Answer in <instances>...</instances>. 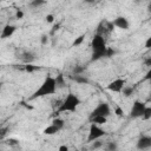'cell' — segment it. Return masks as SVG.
Segmentation results:
<instances>
[{"instance_id": "cell-7", "label": "cell", "mask_w": 151, "mask_h": 151, "mask_svg": "<svg viewBox=\"0 0 151 151\" xmlns=\"http://www.w3.org/2000/svg\"><path fill=\"white\" fill-rule=\"evenodd\" d=\"M125 84H126V80L123 79V78H117L114 80H112L111 83L107 84L106 88L111 92H122L123 88L125 87Z\"/></svg>"}, {"instance_id": "cell-26", "label": "cell", "mask_w": 151, "mask_h": 151, "mask_svg": "<svg viewBox=\"0 0 151 151\" xmlns=\"http://www.w3.org/2000/svg\"><path fill=\"white\" fill-rule=\"evenodd\" d=\"M45 20H46V22H48V24H53V22H54V15H53V14H47V15L45 17Z\"/></svg>"}, {"instance_id": "cell-23", "label": "cell", "mask_w": 151, "mask_h": 151, "mask_svg": "<svg viewBox=\"0 0 151 151\" xmlns=\"http://www.w3.org/2000/svg\"><path fill=\"white\" fill-rule=\"evenodd\" d=\"M142 119H143V120H149V119H151V107H146V110H145V112H144Z\"/></svg>"}, {"instance_id": "cell-3", "label": "cell", "mask_w": 151, "mask_h": 151, "mask_svg": "<svg viewBox=\"0 0 151 151\" xmlns=\"http://www.w3.org/2000/svg\"><path fill=\"white\" fill-rule=\"evenodd\" d=\"M80 99L77 94L68 92L66 94V97L64 98V100L59 104L58 110L55 113H64V112H74L77 110V107L80 105Z\"/></svg>"}, {"instance_id": "cell-1", "label": "cell", "mask_w": 151, "mask_h": 151, "mask_svg": "<svg viewBox=\"0 0 151 151\" xmlns=\"http://www.w3.org/2000/svg\"><path fill=\"white\" fill-rule=\"evenodd\" d=\"M91 48H92L91 61H97L101 58H110L116 53L113 51V48L106 46L105 37H103L100 34L93 35V38L91 40Z\"/></svg>"}, {"instance_id": "cell-4", "label": "cell", "mask_w": 151, "mask_h": 151, "mask_svg": "<svg viewBox=\"0 0 151 151\" xmlns=\"http://www.w3.org/2000/svg\"><path fill=\"white\" fill-rule=\"evenodd\" d=\"M111 114V107H110V104L106 103V101H100L91 112L88 119H92L94 117H109Z\"/></svg>"}, {"instance_id": "cell-34", "label": "cell", "mask_w": 151, "mask_h": 151, "mask_svg": "<svg viewBox=\"0 0 151 151\" xmlns=\"http://www.w3.org/2000/svg\"><path fill=\"white\" fill-rule=\"evenodd\" d=\"M70 149H68V146L67 145H60L59 147H58V151H68Z\"/></svg>"}, {"instance_id": "cell-30", "label": "cell", "mask_w": 151, "mask_h": 151, "mask_svg": "<svg viewBox=\"0 0 151 151\" xmlns=\"http://www.w3.org/2000/svg\"><path fill=\"white\" fill-rule=\"evenodd\" d=\"M40 40H41V44H42V45H46V44L48 42V38H47V35H46V34H42Z\"/></svg>"}, {"instance_id": "cell-35", "label": "cell", "mask_w": 151, "mask_h": 151, "mask_svg": "<svg viewBox=\"0 0 151 151\" xmlns=\"http://www.w3.org/2000/svg\"><path fill=\"white\" fill-rule=\"evenodd\" d=\"M147 9H149V12L151 13V2H150V4L147 5Z\"/></svg>"}, {"instance_id": "cell-20", "label": "cell", "mask_w": 151, "mask_h": 151, "mask_svg": "<svg viewBox=\"0 0 151 151\" xmlns=\"http://www.w3.org/2000/svg\"><path fill=\"white\" fill-rule=\"evenodd\" d=\"M52 124H53V125H55L57 127H59L60 130L64 127V120H63V119H60V118H54V119L52 120Z\"/></svg>"}, {"instance_id": "cell-37", "label": "cell", "mask_w": 151, "mask_h": 151, "mask_svg": "<svg viewBox=\"0 0 151 151\" xmlns=\"http://www.w3.org/2000/svg\"><path fill=\"white\" fill-rule=\"evenodd\" d=\"M76 151H79V150H76Z\"/></svg>"}, {"instance_id": "cell-17", "label": "cell", "mask_w": 151, "mask_h": 151, "mask_svg": "<svg viewBox=\"0 0 151 151\" xmlns=\"http://www.w3.org/2000/svg\"><path fill=\"white\" fill-rule=\"evenodd\" d=\"M133 92H134V86H129V85H125V87L123 88V91H122V93H123V96L124 97H130L131 94H133Z\"/></svg>"}, {"instance_id": "cell-22", "label": "cell", "mask_w": 151, "mask_h": 151, "mask_svg": "<svg viewBox=\"0 0 151 151\" xmlns=\"http://www.w3.org/2000/svg\"><path fill=\"white\" fill-rule=\"evenodd\" d=\"M6 144L8 146H17V145H19V140L15 139V138H8L6 140Z\"/></svg>"}, {"instance_id": "cell-12", "label": "cell", "mask_w": 151, "mask_h": 151, "mask_svg": "<svg viewBox=\"0 0 151 151\" xmlns=\"http://www.w3.org/2000/svg\"><path fill=\"white\" fill-rule=\"evenodd\" d=\"M59 131H60V129H59V127H57L55 125L51 124V125H48L47 127H45V129H44L42 133H44V134H46V136H53V134H55V133H57V132H59Z\"/></svg>"}, {"instance_id": "cell-5", "label": "cell", "mask_w": 151, "mask_h": 151, "mask_svg": "<svg viewBox=\"0 0 151 151\" xmlns=\"http://www.w3.org/2000/svg\"><path fill=\"white\" fill-rule=\"evenodd\" d=\"M104 136H106V131L104 129H101L99 125L91 123L90 129H88V136H87V142L86 143H93L94 140H98Z\"/></svg>"}, {"instance_id": "cell-32", "label": "cell", "mask_w": 151, "mask_h": 151, "mask_svg": "<svg viewBox=\"0 0 151 151\" xmlns=\"http://www.w3.org/2000/svg\"><path fill=\"white\" fill-rule=\"evenodd\" d=\"M144 80H151V67L149 68V71L146 72L145 77H144Z\"/></svg>"}, {"instance_id": "cell-2", "label": "cell", "mask_w": 151, "mask_h": 151, "mask_svg": "<svg viewBox=\"0 0 151 151\" xmlns=\"http://www.w3.org/2000/svg\"><path fill=\"white\" fill-rule=\"evenodd\" d=\"M58 85H57V80L54 77L52 76H47L44 81L41 83V85L33 92V94L29 97V99H37V98H41V97H46V96H52L57 92Z\"/></svg>"}, {"instance_id": "cell-28", "label": "cell", "mask_w": 151, "mask_h": 151, "mask_svg": "<svg viewBox=\"0 0 151 151\" xmlns=\"http://www.w3.org/2000/svg\"><path fill=\"white\" fill-rule=\"evenodd\" d=\"M85 70V67H79V66H76L73 68V74H80L83 71Z\"/></svg>"}, {"instance_id": "cell-29", "label": "cell", "mask_w": 151, "mask_h": 151, "mask_svg": "<svg viewBox=\"0 0 151 151\" xmlns=\"http://www.w3.org/2000/svg\"><path fill=\"white\" fill-rule=\"evenodd\" d=\"M15 18H17V19H22V18H24V12H22L21 9H18L17 13H15Z\"/></svg>"}, {"instance_id": "cell-31", "label": "cell", "mask_w": 151, "mask_h": 151, "mask_svg": "<svg viewBox=\"0 0 151 151\" xmlns=\"http://www.w3.org/2000/svg\"><path fill=\"white\" fill-rule=\"evenodd\" d=\"M144 46H145V48H151V37H149V38L145 40Z\"/></svg>"}, {"instance_id": "cell-16", "label": "cell", "mask_w": 151, "mask_h": 151, "mask_svg": "<svg viewBox=\"0 0 151 151\" xmlns=\"http://www.w3.org/2000/svg\"><path fill=\"white\" fill-rule=\"evenodd\" d=\"M91 123H93V124H97V125H104L106 122H107V118L106 117H94V118H92V119H88Z\"/></svg>"}, {"instance_id": "cell-13", "label": "cell", "mask_w": 151, "mask_h": 151, "mask_svg": "<svg viewBox=\"0 0 151 151\" xmlns=\"http://www.w3.org/2000/svg\"><path fill=\"white\" fill-rule=\"evenodd\" d=\"M72 79H73L77 84H88V83H90L88 78H86L85 76H81V74H73V76H72Z\"/></svg>"}, {"instance_id": "cell-25", "label": "cell", "mask_w": 151, "mask_h": 151, "mask_svg": "<svg viewBox=\"0 0 151 151\" xmlns=\"http://www.w3.org/2000/svg\"><path fill=\"white\" fill-rule=\"evenodd\" d=\"M114 113H116L117 117H123V116H124V110H123L122 107H119V106H116Z\"/></svg>"}, {"instance_id": "cell-36", "label": "cell", "mask_w": 151, "mask_h": 151, "mask_svg": "<svg viewBox=\"0 0 151 151\" xmlns=\"http://www.w3.org/2000/svg\"><path fill=\"white\" fill-rule=\"evenodd\" d=\"M149 83H150V85H151V80H149Z\"/></svg>"}, {"instance_id": "cell-19", "label": "cell", "mask_w": 151, "mask_h": 151, "mask_svg": "<svg viewBox=\"0 0 151 151\" xmlns=\"http://www.w3.org/2000/svg\"><path fill=\"white\" fill-rule=\"evenodd\" d=\"M84 40H85V34H80L79 37H77V38L74 39V41L72 42V46H79V45L83 44Z\"/></svg>"}, {"instance_id": "cell-8", "label": "cell", "mask_w": 151, "mask_h": 151, "mask_svg": "<svg viewBox=\"0 0 151 151\" xmlns=\"http://www.w3.org/2000/svg\"><path fill=\"white\" fill-rule=\"evenodd\" d=\"M113 24H112V21H107V20H103L99 25H98V27H97V32H96V34H100V35H103V37H105L106 34H109V33H111L112 31H113Z\"/></svg>"}, {"instance_id": "cell-33", "label": "cell", "mask_w": 151, "mask_h": 151, "mask_svg": "<svg viewBox=\"0 0 151 151\" xmlns=\"http://www.w3.org/2000/svg\"><path fill=\"white\" fill-rule=\"evenodd\" d=\"M144 64H145V66H149V67H151V57H149V58L144 59Z\"/></svg>"}, {"instance_id": "cell-10", "label": "cell", "mask_w": 151, "mask_h": 151, "mask_svg": "<svg viewBox=\"0 0 151 151\" xmlns=\"http://www.w3.org/2000/svg\"><path fill=\"white\" fill-rule=\"evenodd\" d=\"M112 24H113L114 27L120 28V29H124V31H126V29L130 28V22H129V20H127L125 17H123V15H119V17L114 18V19L112 20Z\"/></svg>"}, {"instance_id": "cell-24", "label": "cell", "mask_w": 151, "mask_h": 151, "mask_svg": "<svg viewBox=\"0 0 151 151\" xmlns=\"http://www.w3.org/2000/svg\"><path fill=\"white\" fill-rule=\"evenodd\" d=\"M55 80H57V85H58V86H64V85H65L64 76H63V74H58L57 78H55Z\"/></svg>"}, {"instance_id": "cell-21", "label": "cell", "mask_w": 151, "mask_h": 151, "mask_svg": "<svg viewBox=\"0 0 151 151\" xmlns=\"http://www.w3.org/2000/svg\"><path fill=\"white\" fill-rule=\"evenodd\" d=\"M104 142H101L100 139H98V140H94L93 143H92V149L93 150H98V149H100V147H103L104 146Z\"/></svg>"}, {"instance_id": "cell-18", "label": "cell", "mask_w": 151, "mask_h": 151, "mask_svg": "<svg viewBox=\"0 0 151 151\" xmlns=\"http://www.w3.org/2000/svg\"><path fill=\"white\" fill-rule=\"evenodd\" d=\"M22 70L26 71V72H34L37 70H40L39 66H34V65H31V64H26L22 66Z\"/></svg>"}, {"instance_id": "cell-6", "label": "cell", "mask_w": 151, "mask_h": 151, "mask_svg": "<svg viewBox=\"0 0 151 151\" xmlns=\"http://www.w3.org/2000/svg\"><path fill=\"white\" fill-rule=\"evenodd\" d=\"M146 107L147 106H146L145 103H143L140 100H134L132 106H131V109H130V118H133V119L142 118L144 112H145V110H146Z\"/></svg>"}, {"instance_id": "cell-15", "label": "cell", "mask_w": 151, "mask_h": 151, "mask_svg": "<svg viewBox=\"0 0 151 151\" xmlns=\"http://www.w3.org/2000/svg\"><path fill=\"white\" fill-rule=\"evenodd\" d=\"M104 147L106 151H117L118 150V144L117 142H106L104 144Z\"/></svg>"}, {"instance_id": "cell-9", "label": "cell", "mask_w": 151, "mask_h": 151, "mask_svg": "<svg viewBox=\"0 0 151 151\" xmlns=\"http://www.w3.org/2000/svg\"><path fill=\"white\" fill-rule=\"evenodd\" d=\"M136 146H137L138 150H142V151L150 149V147H151V136H149V134H143V136H140V137L138 138V140H137Z\"/></svg>"}, {"instance_id": "cell-11", "label": "cell", "mask_w": 151, "mask_h": 151, "mask_svg": "<svg viewBox=\"0 0 151 151\" xmlns=\"http://www.w3.org/2000/svg\"><path fill=\"white\" fill-rule=\"evenodd\" d=\"M17 27L14 25H11V24H7L4 26L2 31H1V39H6V38H9L13 35V33L15 32Z\"/></svg>"}, {"instance_id": "cell-27", "label": "cell", "mask_w": 151, "mask_h": 151, "mask_svg": "<svg viewBox=\"0 0 151 151\" xmlns=\"http://www.w3.org/2000/svg\"><path fill=\"white\" fill-rule=\"evenodd\" d=\"M44 4H45V1H41V0H34V1L31 2V6L38 7V6H41V5H44Z\"/></svg>"}, {"instance_id": "cell-14", "label": "cell", "mask_w": 151, "mask_h": 151, "mask_svg": "<svg viewBox=\"0 0 151 151\" xmlns=\"http://www.w3.org/2000/svg\"><path fill=\"white\" fill-rule=\"evenodd\" d=\"M21 59L26 63V64H31L34 60V54L32 52H24L21 55Z\"/></svg>"}]
</instances>
